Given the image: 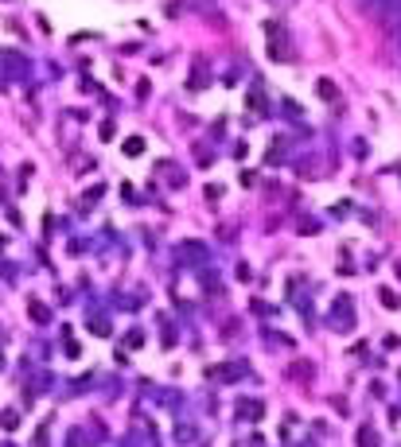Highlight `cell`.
Here are the masks:
<instances>
[{
  "label": "cell",
  "instance_id": "cell-4",
  "mask_svg": "<svg viewBox=\"0 0 401 447\" xmlns=\"http://www.w3.org/2000/svg\"><path fill=\"white\" fill-rule=\"evenodd\" d=\"M359 4H363V0H359Z\"/></svg>",
  "mask_w": 401,
  "mask_h": 447
},
{
  "label": "cell",
  "instance_id": "cell-2",
  "mask_svg": "<svg viewBox=\"0 0 401 447\" xmlns=\"http://www.w3.org/2000/svg\"><path fill=\"white\" fill-rule=\"evenodd\" d=\"M242 416H261V405H257V400H250V405H245V400H242Z\"/></svg>",
  "mask_w": 401,
  "mask_h": 447
},
{
  "label": "cell",
  "instance_id": "cell-3",
  "mask_svg": "<svg viewBox=\"0 0 401 447\" xmlns=\"http://www.w3.org/2000/svg\"><path fill=\"white\" fill-rule=\"evenodd\" d=\"M359 444H363V447H374V444H378V435H374V432H366V428H363V432H359Z\"/></svg>",
  "mask_w": 401,
  "mask_h": 447
},
{
  "label": "cell",
  "instance_id": "cell-1",
  "mask_svg": "<svg viewBox=\"0 0 401 447\" xmlns=\"http://www.w3.org/2000/svg\"><path fill=\"white\" fill-rule=\"evenodd\" d=\"M319 97H328V101H335L339 94H335V86H331V82H319Z\"/></svg>",
  "mask_w": 401,
  "mask_h": 447
}]
</instances>
